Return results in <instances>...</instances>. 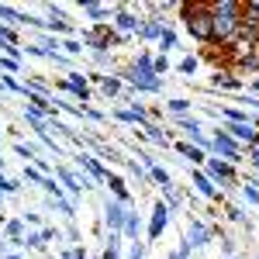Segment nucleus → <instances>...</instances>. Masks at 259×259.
<instances>
[{
  "label": "nucleus",
  "mask_w": 259,
  "mask_h": 259,
  "mask_svg": "<svg viewBox=\"0 0 259 259\" xmlns=\"http://www.w3.org/2000/svg\"><path fill=\"white\" fill-rule=\"evenodd\" d=\"M256 90H259V83H256Z\"/></svg>",
  "instance_id": "bb28decb"
},
{
  "label": "nucleus",
  "mask_w": 259,
  "mask_h": 259,
  "mask_svg": "<svg viewBox=\"0 0 259 259\" xmlns=\"http://www.w3.org/2000/svg\"><path fill=\"white\" fill-rule=\"evenodd\" d=\"M211 177H218V180H232V162L214 159V162H211Z\"/></svg>",
  "instance_id": "0eeeda50"
},
{
  "label": "nucleus",
  "mask_w": 259,
  "mask_h": 259,
  "mask_svg": "<svg viewBox=\"0 0 259 259\" xmlns=\"http://www.w3.org/2000/svg\"><path fill=\"white\" fill-rule=\"evenodd\" d=\"M159 38H162V49H173V41H177V38H173V31H162Z\"/></svg>",
  "instance_id": "412c9836"
},
{
  "label": "nucleus",
  "mask_w": 259,
  "mask_h": 259,
  "mask_svg": "<svg viewBox=\"0 0 259 259\" xmlns=\"http://www.w3.org/2000/svg\"><path fill=\"white\" fill-rule=\"evenodd\" d=\"M197 190L204 194V197H214V187H211V180H204V177H197Z\"/></svg>",
  "instance_id": "f8f14e48"
},
{
  "label": "nucleus",
  "mask_w": 259,
  "mask_h": 259,
  "mask_svg": "<svg viewBox=\"0 0 259 259\" xmlns=\"http://www.w3.org/2000/svg\"><path fill=\"white\" fill-rule=\"evenodd\" d=\"M124 232H128V235H135V232H139V218H132V214H128V218H124Z\"/></svg>",
  "instance_id": "dca6fc26"
},
{
  "label": "nucleus",
  "mask_w": 259,
  "mask_h": 259,
  "mask_svg": "<svg viewBox=\"0 0 259 259\" xmlns=\"http://www.w3.org/2000/svg\"><path fill=\"white\" fill-rule=\"evenodd\" d=\"M107 183H111V190H114V194H118V197H121V200L128 197V190H124V183H121V180H118V177H111V180H107Z\"/></svg>",
  "instance_id": "ddd939ff"
},
{
  "label": "nucleus",
  "mask_w": 259,
  "mask_h": 259,
  "mask_svg": "<svg viewBox=\"0 0 259 259\" xmlns=\"http://www.w3.org/2000/svg\"><path fill=\"white\" fill-rule=\"evenodd\" d=\"M83 166H87V169H90V173H94V177H104V169H100V162L97 159H90V156H83Z\"/></svg>",
  "instance_id": "9b49d317"
},
{
  "label": "nucleus",
  "mask_w": 259,
  "mask_h": 259,
  "mask_svg": "<svg viewBox=\"0 0 259 259\" xmlns=\"http://www.w3.org/2000/svg\"><path fill=\"white\" fill-rule=\"evenodd\" d=\"M87 14H94V18H104V7H97V4H87Z\"/></svg>",
  "instance_id": "4be33fe9"
},
{
  "label": "nucleus",
  "mask_w": 259,
  "mask_h": 259,
  "mask_svg": "<svg viewBox=\"0 0 259 259\" xmlns=\"http://www.w3.org/2000/svg\"><path fill=\"white\" fill-rule=\"evenodd\" d=\"M152 177L159 180V183H166V187H169V177H166V173H162V169H152Z\"/></svg>",
  "instance_id": "393cba45"
},
{
  "label": "nucleus",
  "mask_w": 259,
  "mask_h": 259,
  "mask_svg": "<svg viewBox=\"0 0 259 259\" xmlns=\"http://www.w3.org/2000/svg\"><path fill=\"white\" fill-rule=\"evenodd\" d=\"M142 35H145V38H156V35H162V28L152 21V24H145V28H142Z\"/></svg>",
  "instance_id": "4468645a"
},
{
  "label": "nucleus",
  "mask_w": 259,
  "mask_h": 259,
  "mask_svg": "<svg viewBox=\"0 0 259 259\" xmlns=\"http://www.w3.org/2000/svg\"><path fill=\"white\" fill-rule=\"evenodd\" d=\"M252 162H256V166H259V152H256V156H252Z\"/></svg>",
  "instance_id": "a878e982"
},
{
  "label": "nucleus",
  "mask_w": 259,
  "mask_h": 259,
  "mask_svg": "<svg viewBox=\"0 0 259 259\" xmlns=\"http://www.w3.org/2000/svg\"><path fill=\"white\" fill-rule=\"evenodd\" d=\"M245 197H249V200H256V204H259V190H256V183H245Z\"/></svg>",
  "instance_id": "6ab92c4d"
},
{
  "label": "nucleus",
  "mask_w": 259,
  "mask_h": 259,
  "mask_svg": "<svg viewBox=\"0 0 259 259\" xmlns=\"http://www.w3.org/2000/svg\"><path fill=\"white\" fill-rule=\"evenodd\" d=\"M104 90H107V94H118V80H111V76H104Z\"/></svg>",
  "instance_id": "aec40b11"
},
{
  "label": "nucleus",
  "mask_w": 259,
  "mask_h": 259,
  "mask_svg": "<svg viewBox=\"0 0 259 259\" xmlns=\"http://www.w3.org/2000/svg\"><path fill=\"white\" fill-rule=\"evenodd\" d=\"M207 11H211V31H214V38H225V41L235 38L239 21H242V7H239V4L221 0V4H211Z\"/></svg>",
  "instance_id": "f257e3e1"
},
{
  "label": "nucleus",
  "mask_w": 259,
  "mask_h": 259,
  "mask_svg": "<svg viewBox=\"0 0 259 259\" xmlns=\"http://www.w3.org/2000/svg\"><path fill=\"white\" fill-rule=\"evenodd\" d=\"M180 152H183V156H190L194 162H200V159H204V156H200L197 149H190V145H180Z\"/></svg>",
  "instance_id": "f3484780"
},
{
  "label": "nucleus",
  "mask_w": 259,
  "mask_h": 259,
  "mask_svg": "<svg viewBox=\"0 0 259 259\" xmlns=\"http://www.w3.org/2000/svg\"><path fill=\"white\" fill-rule=\"evenodd\" d=\"M187 107H190V104H187V100H169V111H177V114H183V111H187Z\"/></svg>",
  "instance_id": "a211bd4d"
},
{
  "label": "nucleus",
  "mask_w": 259,
  "mask_h": 259,
  "mask_svg": "<svg viewBox=\"0 0 259 259\" xmlns=\"http://www.w3.org/2000/svg\"><path fill=\"white\" fill-rule=\"evenodd\" d=\"M62 87H66V90H73L76 97H83V100H87V80H80V76H73V80H66V83H62Z\"/></svg>",
  "instance_id": "6e6552de"
},
{
  "label": "nucleus",
  "mask_w": 259,
  "mask_h": 259,
  "mask_svg": "<svg viewBox=\"0 0 259 259\" xmlns=\"http://www.w3.org/2000/svg\"><path fill=\"white\" fill-rule=\"evenodd\" d=\"M166 218H169V211H166V204H156V211H152V225H149V235L156 239L162 232V225H166Z\"/></svg>",
  "instance_id": "7ed1b4c3"
},
{
  "label": "nucleus",
  "mask_w": 259,
  "mask_h": 259,
  "mask_svg": "<svg viewBox=\"0 0 259 259\" xmlns=\"http://www.w3.org/2000/svg\"><path fill=\"white\" fill-rule=\"evenodd\" d=\"M214 145H218V152H225V159H228V162L239 159V149H235V142L228 139V135H218V139H214Z\"/></svg>",
  "instance_id": "20e7f679"
},
{
  "label": "nucleus",
  "mask_w": 259,
  "mask_h": 259,
  "mask_svg": "<svg viewBox=\"0 0 259 259\" xmlns=\"http://www.w3.org/2000/svg\"><path fill=\"white\" fill-rule=\"evenodd\" d=\"M180 69H183V73H194V69H197V59H183Z\"/></svg>",
  "instance_id": "5701e85b"
},
{
  "label": "nucleus",
  "mask_w": 259,
  "mask_h": 259,
  "mask_svg": "<svg viewBox=\"0 0 259 259\" xmlns=\"http://www.w3.org/2000/svg\"><path fill=\"white\" fill-rule=\"evenodd\" d=\"M183 21H187V31L200 41H214L211 31V11L207 7H183Z\"/></svg>",
  "instance_id": "f03ea898"
},
{
  "label": "nucleus",
  "mask_w": 259,
  "mask_h": 259,
  "mask_svg": "<svg viewBox=\"0 0 259 259\" xmlns=\"http://www.w3.org/2000/svg\"><path fill=\"white\" fill-rule=\"evenodd\" d=\"M135 24H139V21L132 18V14H118V28H121V31H132Z\"/></svg>",
  "instance_id": "9d476101"
},
{
  "label": "nucleus",
  "mask_w": 259,
  "mask_h": 259,
  "mask_svg": "<svg viewBox=\"0 0 259 259\" xmlns=\"http://www.w3.org/2000/svg\"><path fill=\"white\" fill-rule=\"evenodd\" d=\"M7 235H14V239L21 235V225H18V221H11V225H7Z\"/></svg>",
  "instance_id": "b1692460"
},
{
  "label": "nucleus",
  "mask_w": 259,
  "mask_h": 259,
  "mask_svg": "<svg viewBox=\"0 0 259 259\" xmlns=\"http://www.w3.org/2000/svg\"><path fill=\"white\" fill-rule=\"evenodd\" d=\"M228 132H232L235 139H245V142H259V135L252 132V124H232Z\"/></svg>",
  "instance_id": "423d86ee"
},
{
  "label": "nucleus",
  "mask_w": 259,
  "mask_h": 259,
  "mask_svg": "<svg viewBox=\"0 0 259 259\" xmlns=\"http://www.w3.org/2000/svg\"><path fill=\"white\" fill-rule=\"evenodd\" d=\"M207 242V228L204 225H190V245H204Z\"/></svg>",
  "instance_id": "1a4fd4ad"
},
{
  "label": "nucleus",
  "mask_w": 259,
  "mask_h": 259,
  "mask_svg": "<svg viewBox=\"0 0 259 259\" xmlns=\"http://www.w3.org/2000/svg\"><path fill=\"white\" fill-rule=\"evenodd\" d=\"M124 218H128V214H124V207H121V204H107V225H111L114 232L124 228Z\"/></svg>",
  "instance_id": "39448f33"
},
{
  "label": "nucleus",
  "mask_w": 259,
  "mask_h": 259,
  "mask_svg": "<svg viewBox=\"0 0 259 259\" xmlns=\"http://www.w3.org/2000/svg\"><path fill=\"white\" fill-rule=\"evenodd\" d=\"M0 18H4V21H21L24 14H14L11 7H4V4H0Z\"/></svg>",
  "instance_id": "2eb2a0df"
}]
</instances>
